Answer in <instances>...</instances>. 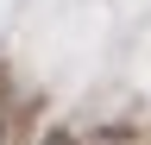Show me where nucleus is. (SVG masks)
Wrapping results in <instances>:
<instances>
[{
    "instance_id": "1",
    "label": "nucleus",
    "mask_w": 151,
    "mask_h": 145,
    "mask_svg": "<svg viewBox=\"0 0 151 145\" xmlns=\"http://www.w3.org/2000/svg\"><path fill=\"white\" fill-rule=\"evenodd\" d=\"M38 145H76L69 133H44V139H38Z\"/></svg>"
}]
</instances>
